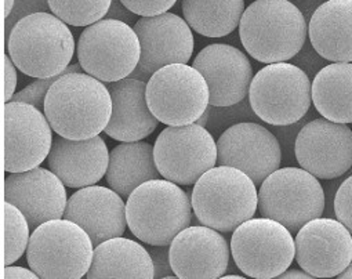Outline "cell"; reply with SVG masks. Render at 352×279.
<instances>
[{"label":"cell","mask_w":352,"mask_h":279,"mask_svg":"<svg viewBox=\"0 0 352 279\" xmlns=\"http://www.w3.org/2000/svg\"><path fill=\"white\" fill-rule=\"evenodd\" d=\"M239 38L246 52L264 64L296 57L307 39V23L289 0H256L243 13Z\"/></svg>","instance_id":"cell-3"},{"label":"cell","mask_w":352,"mask_h":279,"mask_svg":"<svg viewBox=\"0 0 352 279\" xmlns=\"http://www.w3.org/2000/svg\"><path fill=\"white\" fill-rule=\"evenodd\" d=\"M43 112L58 135L93 138L109 123L112 97L104 82L86 72L64 74L50 87Z\"/></svg>","instance_id":"cell-1"},{"label":"cell","mask_w":352,"mask_h":279,"mask_svg":"<svg viewBox=\"0 0 352 279\" xmlns=\"http://www.w3.org/2000/svg\"><path fill=\"white\" fill-rule=\"evenodd\" d=\"M156 166L163 179L179 186H194L217 164V143L201 124L168 126L153 146Z\"/></svg>","instance_id":"cell-12"},{"label":"cell","mask_w":352,"mask_h":279,"mask_svg":"<svg viewBox=\"0 0 352 279\" xmlns=\"http://www.w3.org/2000/svg\"><path fill=\"white\" fill-rule=\"evenodd\" d=\"M192 202L188 194L166 179L149 180L137 187L126 202L127 227L146 245L170 246L191 225Z\"/></svg>","instance_id":"cell-4"},{"label":"cell","mask_w":352,"mask_h":279,"mask_svg":"<svg viewBox=\"0 0 352 279\" xmlns=\"http://www.w3.org/2000/svg\"><path fill=\"white\" fill-rule=\"evenodd\" d=\"M249 101L263 122L289 126L307 115L312 104V82L293 64H267L253 76Z\"/></svg>","instance_id":"cell-7"},{"label":"cell","mask_w":352,"mask_h":279,"mask_svg":"<svg viewBox=\"0 0 352 279\" xmlns=\"http://www.w3.org/2000/svg\"><path fill=\"white\" fill-rule=\"evenodd\" d=\"M338 278H341V279L352 278V261H351V264L345 268V271H344V272H341V274L338 275Z\"/></svg>","instance_id":"cell-39"},{"label":"cell","mask_w":352,"mask_h":279,"mask_svg":"<svg viewBox=\"0 0 352 279\" xmlns=\"http://www.w3.org/2000/svg\"><path fill=\"white\" fill-rule=\"evenodd\" d=\"M188 25L206 38H223L239 28L245 0H183Z\"/></svg>","instance_id":"cell-28"},{"label":"cell","mask_w":352,"mask_h":279,"mask_svg":"<svg viewBox=\"0 0 352 279\" xmlns=\"http://www.w3.org/2000/svg\"><path fill=\"white\" fill-rule=\"evenodd\" d=\"M64 217L79 224L91 238L94 247L111 238L123 236L127 227L126 202L111 187L79 188L67 203Z\"/></svg>","instance_id":"cell-21"},{"label":"cell","mask_w":352,"mask_h":279,"mask_svg":"<svg viewBox=\"0 0 352 279\" xmlns=\"http://www.w3.org/2000/svg\"><path fill=\"white\" fill-rule=\"evenodd\" d=\"M14 6V0H5V17H9Z\"/></svg>","instance_id":"cell-38"},{"label":"cell","mask_w":352,"mask_h":279,"mask_svg":"<svg viewBox=\"0 0 352 279\" xmlns=\"http://www.w3.org/2000/svg\"><path fill=\"white\" fill-rule=\"evenodd\" d=\"M2 276L5 279H36L39 278L38 274L34 269H28L24 267H14V265H6L3 269Z\"/></svg>","instance_id":"cell-36"},{"label":"cell","mask_w":352,"mask_h":279,"mask_svg":"<svg viewBox=\"0 0 352 279\" xmlns=\"http://www.w3.org/2000/svg\"><path fill=\"white\" fill-rule=\"evenodd\" d=\"M54 16L72 27H89L108 14L112 0H47Z\"/></svg>","instance_id":"cell-29"},{"label":"cell","mask_w":352,"mask_h":279,"mask_svg":"<svg viewBox=\"0 0 352 279\" xmlns=\"http://www.w3.org/2000/svg\"><path fill=\"white\" fill-rule=\"evenodd\" d=\"M334 213L352 234V176L342 181L336 194Z\"/></svg>","instance_id":"cell-32"},{"label":"cell","mask_w":352,"mask_h":279,"mask_svg":"<svg viewBox=\"0 0 352 279\" xmlns=\"http://www.w3.org/2000/svg\"><path fill=\"white\" fill-rule=\"evenodd\" d=\"M308 35L315 52L331 63H352V0H327L312 14Z\"/></svg>","instance_id":"cell-24"},{"label":"cell","mask_w":352,"mask_h":279,"mask_svg":"<svg viewBox=\"0 0 352 279\" xmlns=\"http://www.w3.org/2000/svg\"><path fill=\"white\" fill-rule=\"evenodd\" d=\"M5 201L17 206L34 230L46 221L63 219L68 203L65 184L56 173L41 166L10 173L5 180Z\"/></svg>","instance_id":"cell-19"},{"label":"cell","mask_w":352,"mask_h":279,"mask_svg":"<svg viewBox=\"0 0 352 279\" xmlns=\"http://www.w3.org/2000/svg\"><path fill=\"white\" fill-rule=\"evenodd\" d=\"M30 221L24 213L10 202L5 201V265L21 258L30 245Z\"/></svg>","instance_id":"cell-30"},{"label":"cell","mask_w":352,"mask_h":279,"mask_svg":"<svg viewBox=\"0 0 352 279\" xmlns=\"http://www.w3.org/2000/svg\"><path fill=\"white\" fill-rule=\"evenodd\" d=\"M231 254L246 276L272 279L292 265L296 241L283 224L263 216L245 221L234 231Z\"/></svg>","instance_id":"cell-11"},{"label":"cell","mask_w":352,"mask_h":279,"mask_svg":"<svg viewBox=\"0 0 352 279\" xmlns=\"http://www.w3.org/2000/svg\"><path fill=\"white\" fill-rule=\"evenodd\" d=\"M146 101L159 122L167 126L197 123L210 105L205 76L188 64H170L146 82Z\"/></svg>","instance_id":"cell-9"},{"label":"cell","mask_w":352,"mask_h":279,"mask_svg":"<svg viewBox=\"0 0 352 279\" xmlns=\"http://www.w3.org/2000/svg\"><path fill=\"white\" fill-rule=\"evenodd\" d=\"M108 186L123 199L141 184L162 179L153 157V147L142 140L116 146L109 153V165L105 175Z\"/></svg>","instance_id":"cell-26"},{"label":"cell","mask_w":352,"mask_h":279,"mask_svg":"<svg viewBox=\"0 0 352 279\" xmlns=\"http://www.w3.org/2000/svg\"><path fill=\"white\" fill-rule=\"evenodd\" d=\"M258 210L290 232H297L304 224L322 216L324 192L318 177L305 169H278L261 183Z\"/></svg>","instance_id":"cell-10"},{"label":"cell","mask_w":352,"mask_h":279,"mask_svg":"<svg viewBox=\"0 0 352 279\" xmlns=\"http://www.w3.org/2000/svg\"><path fill=\"white\" fill-rule=\"evenodd\" d=\"M86 276L89 279H152L155 278V265L144 246L133 239L116 236L94 247L93 261Z\"/></svg>","instance_id":"cell-25"},{"label":"cell","mask_w":352,"mask_h":279,"mask_svg":"<svg viewBox=\"0 0 352 279\" xmlns=\"http://www.w3.org/2000/svg\"><path fill=\"white\" fill-rule=\"evenodd\" d=\"M112 115L104 133L116 142L129 143L151 135L159 126L146 101V82L129 76L108 83Z\"/></svg>","instance_id":"cell-23"},{"label":"cell","mask_w":352,"mask_h":279,"mask_svg":"<svg viewBox=\"0 0 352 279\" xmlns=\"http://www.w3.org/2000/svg\"><path fill=\"white\" fill-rule=\"evenodd\" d=\"M294 154L298 165L315 177L337 179L352 168V130L346 123L314 119L300 130Z\"/></svg>","instance_id":"cell-15"},{"label":"cell","mask_w":352,"mask_h":279,"mask_svg":"<svg viewBox=\"0 0 352 279\" xmlns=\"http://www.w3.org/2000/svg\"><path fill=\"white\" fill-rule=\"evenodd\" d=\"M278 278L280 279H290V278H300V279H311L314 278L311 274L302 271H297V269H286L283 274H280Z\"/></svg>","instance_id":"cell-37"},{"label":"cell","mask_w":352,"mask_h":279,"mask_svg":"<svg viewBox=\"0 0 352 279\" xmlns=\"http://www.w3.org/2000/svg\"><path fill=\"white\" fill-rule=\"evenodd\" d=\"M64 74L56 75V76H49V78H36V80L27 87H24L21 91L16 93L12 101L17 102H27L32 104L36 108H45V101L46 96L50 90V87L63 76Z\"/></svg>","instance_id":"cell-31"},{"label":"cell","mask_w":352,"mask_h":279,"mask_svg":"<svg viewBox=\"0 0 352 279\" xmlns=\"http://www.w3.org/2000/svg\"><path fill=\"white\" fill-rule=\"evenodd\" d=\"M219 165L232 166L261 184L279 169L282 153L278 138L264 126L242 122L230 126L217 142Z\"/></svg>","instance_id":"cell-16"},{"label":"cell","mask_w":352,"mask_h":279,"mask_svg":"<svg viewBox=\"0 0 352 279\" xmlns=\"http://www.w3.org/2000/svg\"><path fill=\"white\" fill-rule=\"evenodd\" d=\"M206 79L210 90V105L231 107L249 96L253 67L239 49L214 43L202 49L192 63Z\"/></svg>","instance_id":"cell-20"},{"label":"cell","mask_w":352,"mask_h":279,"mask_svg":"<svg viewBox=\"0 0 352 279\" xmlns=\"http://www.w3.org/2000/svg\"><path fill=\"white\" fill-rule=\"evenodd\" d=\"M5 101L9 102L14 97V91L17 87V65L12 60L10 56L5 54Z\"/></svg>","instance_id":"cell-35"},{"label":"cell","mask_w":352,"mask_h":279,"mask_svg":"<svg viewBox=\"0 0 352 279\" xmlns=\"http://www.w3.org/2000/svg\"><path fill=\"white\" fill-rule=\"evenodd\" d=\"M177 0H120V3L131 13L141 17L157 16L168 12Z\"/></svg>","instance_id":"cell-33"},{"label":"cell","mask_w":352,"mask_h":279,"mask_svg":"<svg viewBox=\"0 0 352 279\" xmlns=\"http://www.w3.org/2000/svg\"><path fill=\"white\" fill-rule=\"evenodd\" d=\"M53 13H32L12 30L9 56L17 68L32 78L83 72L80 64L71 65L75 39L69 28Z\"/></svg>","instance_id":"cell-2"},{"label":"cell","mask_w":352,"mask_h":279,"mask_svg":"<svg viewBox=\"0 0 352 279\" xmlns=\"http://www.w3.org/2000/svg\"><path fill=\"white\" fill-rule=\"evenodd\" d=\"M49 169L68 188H83L97 184L108 170L109 153L100 135L72 140L57 135L47 157Z\"/></svg>","instance_id":"cell-22"},{"label":"cell","mask_w":352,"mask_h":279,"mask_svg":"<svg viewBox=\"0 0 352 279\" xmlns=\"http://www.w3.org/2000/svg\"><path fill=\"white\" fill-rule=\"evenodd\" d=\"M52 124L32 104L9 101L5 105V170L27 172L41 166L53 146Z\"/></svg>","instance_id":"cell-14"},{"label":"cell","mask_w":352,"mask_h":279,"mask_svg":"<svg viewBox=\"0 0 352 279\" xmlns=\"http://www.w3.org/2000/svg\"><path fill=\"white\" fill-rule=\"evenodd\" d=\"M312 104L326 119L352 123V64L333 63L312 80Z\"/></svg>","instance_id":"cell-27"},{"label":"cell","mask_w":352,"mask_h":279,"mask_svg":"<svg viewBox=\"0 0 352 279\" xmlns=\"http://www.w3.org/2000/svg\"><path fill=\"white\" fill-rule=\"evenodd\" d=\"M148 252L155 265V278H177L170 261V246L149 245Z\"/></svg>","instance_id":"cell-34"},{"label":"cell","mask_w":352,"mask_h":279,"mask_svg":"<svg viewBox=\"0 0 352 279\" xmlns=\"http://www.w3.org/2000/svg\"><path fill=\"white\" fill-rule=\"evenodd\" d=\"M134 30L141 43V58L133 78L148 82L157 69L191 60L195 45L192 28L180 16L166 12L141 17Z\"/></svg>","instance_id":"cell-13"},{"label":"cell","mask_w":352,"mask_h":279,"mask_svg":"<svg viewBox=\"0 0 352 279\" xmlns=\"http://www.w3.org/2000/svg\"><path fill=\"white\" fill-rule=\"evenodd\" d=\"M170 261L182 279H219L230 264V246L220 231L190 225L170 243Z\"/></svg>","instance_id":"cell-18"},{"label":"cell","mask_w":352,"mask_h":279,"mask_svg":"<svg viewBox=\"0 0 352 279\" xmlns=\"http://www.w3.org/2000/svg\"><path fill=\"white\" fill-rule=\"evenodd\" d=\"M76 49L83 71L104 83L131 76L141 58V43L135 30L113 19L86 27Z\"/></svg>","instance_id":"cell-8"},{"label":"cell","mask_w":352,"mask_h":279,"mask_svg":"<svg viewBox=\"0 0 352 279\" xmlns=\"http://www.w3.org/2000/svg\"><path fill=\"white\" fill-rule=\"evenodd\" d=\"M93 254L94 245L89 234L64 217L34 230L27 261L42 279H80L87 275Z\"/></svg>","instance_id":"cell-6"},{"label":"cell","mask_w":352,"mask_h":279,"mask_svg":"<svg viewBox=\"0 0 352 279\" xmlns=\"http://www.w3.org/2000/svg\"><path fill=\"white\" fill-rule=\"evenodd\" d=\"M296 261L314 278L338 276L352 261V234L333 219H314L296 235Z\"/></svg>","instance_id":"cell-17"},{"label":"cell","mask_w":352,"mask_h":279,"mask_svg":"<svg viewBox=\"0 0 352 279\" xmlns=\"http://www.w3.org/2000/svg\"><path fill=\"white\" fill-rule=\"evenodd\" d=\"M221 278H223V279H242L243 276H242V275H234V274H230V275H223Z\"/></svg>","instance_id":"cell-40"},{"label":"cell","mask_w":352,"mask_h":279,"mask_svg":"<svg viewBox=\"0 0 352 279\" xmlns=\"http://www.w3.org/2000/svg\"><path fill=\"white\" fill-rule=\"evenodd\" d=\"M191 202L201 224L220 232H234L256 214L258 191L242 170L219 165L194 184Z\"/></svg>","instance_id":"cell-5"}]
</instances>
